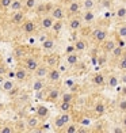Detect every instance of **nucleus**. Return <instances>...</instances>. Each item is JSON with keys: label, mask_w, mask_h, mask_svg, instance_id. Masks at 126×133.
Wrapping results in <instances>:
<instances>
[{"label": "nucleus", "mask_w": 126, "mask_h": 133, "mask_svg": "<svg viewBox=\"0 0 126 133\" xmlns=\"http://www.w3.org/2000/svg\"><path fill=\"white\" fill-rule=\"evenodd\" d=\"M118 69L126 71V52H123L122 56L118 58Z\"/></svg>", "instance_id": "nucleus-36"}, {"label": "nucleus", "mask_w": 126, "mask_h": 133, "mask_svg": "<svg viewBox=\"0 0 126 133\" xmlns=\"http://www.w3.org/2000/svg\"><path fill=\"white\" fill-rule=\"evenodd\" d=\"M95 18H96V16H95L94 10H88V11H84L81 19H83V23H84V25L89 26V25H92V23L95 22Z\"/></svg>", "instance_id": "nucleus-19"}, {"label": "nucleus", "mask_w": 126, "mask_h": 133, "mask_svg": "<svg viewBox=\"0 0 126 133\" xmlns=\"http://www.w3.org/2000/svg\"><path fill=\"white\" fill-rule=\"evenodd\" d=\"M0 126H2V122H0Z\"/></svg>", "instance_id": "nucleus-52"}, {"label": "nucleus", "mask_w": 126, "mask_h": 133, "mask_svg": "<svg viewBox=\"0 0 126 133\" xmlns=\"http://www.w3.org/2000/svg\"><path fill=\"white\" fill-rule=\"evenodd\" d=\"M65 63H67L68 66H76L79 64V53L76 50L67 53V58H65Z\"/></svg>", "instance_id": "nucleus-18"}, {"label": "nucleus", "mask_w": 126, "mask_h": 133, "mask_svg": "<svg viewBox=\"0 0 126 133\" xmlns=\"http://www.w3.org/2000/svg\"><path fill=\"white\" fill-rule=\"evenodd\" d=\"M122 84H125V86H126V74L122 75Z\"/></svg>", "instance_id": "nucleus-48"}, {"label": "nucleus", "mask_w": 126, "mask_h": 133, "mask_svg": "<svg viewBox=\"0 0 126 133\" xmlns=\"http://www.w3.org/2000/svg\"><path fill=\"white\" fill-rule=\"evenodd\" d=\"M29 74H30V72H29L23 65H19V66H18V68L15 69V77H16V80H18V82H20V83L27 80Z\"/></svg>", "instance_id": "nucleus-14"}, {"label": "nucleus", "mask_w": 126, "mask_h": 133, "mask_svg": "<svg viewBox=\"0 0 126 133\" xmlns=\"http://www.w3.org/2000/svg\"><path fill=\"white\" fill-rule=\"evenodd\" d=\"M119 84V77L114 74H110L106 79V86H109L110 88H115Z\"/></svg>", "instance_id": "nucleus-23"}, {"label": "nucleus", "mask_w": 126, "mask_h": 133, "mask_svg": "<svg viewBox=\"0 0 126 133\" xmlns=\"http://www.w3.org/2000/svg\"><path fill=\"white\" fill-rule=\"evenodd\" d=\"M122 53H123V48H121V46H115V48H114V49L111 50V57L114 58V60H118L119 57H121L122 56Z\"/></svg>", "instance_id": "nucleus-34"}, {"label": "nucleus", "mask_w": 126, "mask_h": 133, "mask_svg": "<svg viewBox=\"0 0 126 133\" xmlns=\"http://www.w3.org/2000/svg\"><path fill=\"white\" fill-rule=\"evenodd\" d=\"M41 44H42V49L45 52H52L56 48V39L52 38V37H47L45 41H42Z\"/></svg>", "instance_id": "nucleus-20"}, {"label": "nucleus", "mask_w": 126, "mask_h": 133, "mask_svg": "<svg viewBox=\"0 0 126 133\" xmlns=\"http://www.w3.org/2000/svg\"><path fill=\"white\" fill-rule=\"evenodd\" d=\"M52 7H53V4H52L50 2H45V3H41L39 5H35V8H34V12L37 14L38 16H42V15H47V14H50Z\"/></svg>", "instance_id": "nucleus-11"}, {"label": "nucleus", "mask_w": 126, "mask_h": 133, "mask_svg": "<svg viewBox=\"0 0 126 133\" xmlns=\"http://www.w3.org/2000/svg\"><path fill=\"white\" fill-rule=\"evenodd\" d=\"M3 80H4V75H0V84H2Z\"/></svg>", "instance_id": "nucleus-49"}, {"label": "nucleus", "mask_w": 126, "mask_h": 133, "mask_svg": "<svg viewBox=\"0 0 126 133\" xmlns=\"http://www.w3.org/2000/svg\"><path fill=\"white\" fill-rule=\"evenodd\" d=\"M115 16L118 19H125L126 18V7H118L115 11Z\"/></svg>", "instance_id": "nucleus-40"}, {"label": "nucleus", "mask_w": 126, "mask_h": 133, "mask_svg": "<svg viewBox=\"0 0 126 133\" xmlns=\"http://www.w3.org/2000/svg\"><path fill=\"white\" fill-rule=\"evenodd\" d=\"M71 122V114L69 113H61L54 118V128L56 129H64V126Z\"/></svg>", "instance_id": "nucleus-4"}, {"label": "nucleus", "mask_w": 126, "mask_h": 133, "mask_svg": "<svg viewBox=\"0 0 126 133\" xmlns=\"http://www.w3.org/2000/svg\"><path fill=\"white\" fill-rule=\"evenodd\" d=\"M98 61H99V64H100V65H103V64H104V61H106V58H104V57H99Z\"/></svg>", "instance_id": "nucleus-46"}, {"label": "nucleus", "mask_w": 126, "mask_h": 133, "mask_svg": "<svg viewBox=\"0 0 126 133\" xmlns=\"http://www.w3.org/2000/svg\"><path fill=\"white\" fill-rule=\"evenodd\" d=\"M14 132H16V129L12 122H5L4 125L0 126V133H14Z\"/></svg>", "instance_id": "nucleus-28"}, {"label": "nucleus", "mask_w": 126, "mask_h": 133, "mask_svg": "<svg viewBox=\"0 0 126 133\" xmlns=\"http://www.w3.org/2000/svg\"><path fill=\"white\" fill-rule=\"evenodd\" d=\"M50 15L54 21H60V19H64L67 12H65V8L62 7L61 4H53L52 11H50Z\"/></svg>", "instance_id": "nucleus-9"}, {"label": "nucleus", "mask_w": 126, "mask_h": 133, "mask_svg": "<svg viewBox=\"0 0 126 133\" xmlns=\"http://www.w3.org/2000/svg\"><path fill=\"white\" fill-rule=\"evenodd\" d=\"M62 27H64V21L60 19V21H54V23H53V26H52V30L56 35H58L60 33H61Z\"/></svg>", "instance_id": "nucleus-31"}, {"label": "nucleus", "mask_w": 126, "mask_h": 133, "mask_svg": "<svg viewBox=\"0 0 126 133\" xmlns=\"http://www.w3.org/2000/svg\"><path fill=\"white\" fill-rule=\"evenodd\" d=\"M19 27H20V30H22L23 34L31 35V34H34V33H37V30H38V23L35 22L34 19H25V21H23V23H22Z\"/></svg>", "instance_id": "nucleus-2"}, {"label": "nucleus", "mask_w": 126, "mask_h": 133, "mask_svg": "<svg viewBox=\"0 0 126 133\" xmlns=\"http://www.w3.org/2000/svg\"><path fill=\"white\" fill-rule=\"evenodd\" d=\"M125 41H126V37H125Z\"/></svg>", "instance_id": "nucleus-53"}, {"label": "nucleus", "mask_w": 126, "mask_h": 133, "mask_svg": "<svg viewBox=\"0 0 126 133\" xmlns=\"http://www.w3.org/2000/svg\"><path fill=\"white\" fill-rule=\"evenodd\" d=\"M81 3L79 2V0H75V2H69L67 8H65V12H67V15L69 16H73V15H79L80 11H81Z\"/></svg>", "instance_id": "nucleus-7"}, {"label": "nucleus", "mask_w": 126, "mask_h": 133, "mask_svg": "<svg viewBox=\"0 0 126 133\" xmlns=\"http://www.w3.org/2000/svg\"><path fill=\"white\" fill-rule=\"evenodd\" d=\"M60 99L64 101V102H73L75 101V94H72V92H64V94H61Z\"/></svg>", "instance_id": "nucleus-38"}, {"label": "nucleus", "mask_w": 126, "mask_h": 133, "mask_svg": "<svg viewBox=\"0 0 126 133\" xmlns=\"http://www.w3.org/2000/svg\"><path fill=\"white\" fill-rule=\"evenodd\" d=\"M107 37H109V30L104 29V27L95 29L94 33H92V39L96 42V44H102Z\"/></svg>", "instance_id": "nucleus-8"}, {"label": "nucleus", "mask_w": 126, "mask_h": 133, "mask_svg": "<svg viewBox=\"0 0 126 133\" xmlns=\"http://www.w3.org/2000/svg\"><path fill=\"white\" fill-rule=\"evenodd\" d=\"M95 0H83L81 2V8L84 11H88V10H94L95 8Z\"/></svg>", "instance_id": "nucleus-33"}, {"label": "nucleus", "mask_w": 126, "mask_h": 133, "mask_svg": "<svg viewBox=\"0 0 126 133\" xmlns=\"http://www.w3.org/2000/svg\"><path fill=\"white\" fill-rule=\"evenodd\" d=\"M113 132H114V133H123L125 129H123V128H115V129H113Z\"/></svg>", "instance_id": "nucleus-45"}, {"label": "nucleus", "mask_w": 126, "mask_h": 133, "mask_svg": "<svg viewBox=\"0 0 126 133\" xmlns=\"http://www.w3.org/2000/svg\"><path fill=\"white\" fill-rule=\"evenodd\" d=\"M61 75L62 74L58 71L57 66L56 68H49V72H47V75H46V79L50 83H57V82H60V79H61Z\"/></svg>", "instance_id": "nucleus-13"}, {"label": "nucleus", "mask_w": 126, "mask_h": 133, "mask_svg": "<svg viewBox=\"0 0 126 133\" xmlns=\"http://www.w3.org/2000/svg\"><path fill=\"white\" fill-rule=\"evenodd\" d=\"M68 2H75V0H68Z\"/></svg>", "instance_id": "nucleus-50"}, {"label": "nucleus", "mask_w": 126, "mask_h": 133, "mask_svg": "<svg viewBox=\"0 0 126 133\" xmlns=\"http://www.w3.org/2000/svg\"><path fill=\"white\" fill-rule=\"evenodd\" d=\"M45 2H52V0H45Z\"/></svg>", "instance_id": "nucleus-51"}, {"label": "nucleus", "mask_w": 126, "mask_h": 133, "mask_svg": "<svg viewBox=\"0 0 126 133\" xmlns=\"http://www.w3.org/2000/svg\"><path fill=\"white\" fill-rule=\"evenodd\" d=\"M25 19H26V11L25 10L15 11V12H12L10 16V23L14 26H20Z\"/></svg>", "instance_id": "nucleus-5"}, {"label": "nucleus", "mask_w": 126, "mask_h": 133, "mask_svg": "<svg viewBox=\"0 0 126 133\" xmlns=\"http://www.w3.org/2000/svg\"><path fill=\"white\" fill-rule=\"evenodd\" d=\"M5 74H7V68H5L3 63H0V75H5Z\"/></svg>", "instance_id": "nucleus-44"}, {"label": "nucleus", "mask_w": 126, "mask_h": 133, "mask_svg": "<svg viewBox=\"0 0 126 133\" xmlns=\"http://www.w3.org/2000/svg\"><path fill=\"white\" fill-rule=\"evenodd\" d=\"M53 23H54V19L52 18L50 14L47 15H42V16H38V27L39 29H44V30H50Z\"/></svg>", "instance_id": "nucleus-6"}, {"label": "nucleus", "mask_w": 126, "mask_h": 133, "mask_svg": "<svg viewBox=\"0 0 126 133\" xmlns=\"http://www.w3.org/2000/svg\"><path fill=\"white\" fill-rule=\"evenodd\" d=\"M92 83L98 87H103L106 86V76L103 74H100V72H98V74H95L92 76Z\"/></svg>", "instance_id": "nucleus-22"}, {"label": "nucleus", "mask_w": 126, "mask_h": 133, "mask_svg": "<svg viewBox=\"0 0 126 133\" xmlns=\"http://www.w3.org/2000/svg\"><path fill=\"white\" fill-rule=\"evenodd\" d=\"M47 72H49V66L46 64H39L37 66V69L33 72V75H34V77H38V79H45Z\"/></svg>", "instance_id": "nucleus-17"}, {"label": "nucleus", "mask_w": 126, "mask_h": 133, "mask_svg": "<svg viewBox=\"0 0 126 133\" xmlns=\"http://www.w3.org/2000/svg\"><path fill=\"white\" fill-rule=\"evenodd\" d=\"M73 48H75V50H76L77 53H83V52L87 50L88 44H87V41L84 39V38H79V39H76Z\"/></svg>", "instance_id": "nucleus-21"}, {"label": "nucleus", "mask_w": 126, "mask_h": 133, "mask_svg": "<svg viewBox=\"0 0 126 133\" xmlns=\"http://www.w3.org/2000/svg\"><path fill=\"white\" fill-rule=\"evenodd\" d=\"M23 8H25V0H12L8 10L11 12H15V11H20Z\"/></svg>", "instance_id": "nucleus-24"}, {"label": "nucleus", "mask_w": 126, "mask_h": 133, "mask_svg": "<svg viewBox=\"0 0 126 133\" xmlns=\"http://www.w3.org/2000/svg\"><path fill=\"white\" fill-rule=\"evenodd\" d=\"M61 90H60L58 87H52L49 91H47L45 95V101L50 102V103H56V102L60 99V96H61Z\"/></svg>", "instance_id": "nucleus-10"}, {"label": "nucleus", "mask_w": 126, "mask_h": 133, "mask_svg": "<svg viewBox=\"0 0 126 133\" xmlns=\"http://www.w3.org/2000/svg\"><path fill=\"white\" fill-rule=\"evenodd\" d=\"M117 46V39L114 38H109L107 37L103 42H102V50L104 53H111V50Z\"/></svg>", "instance_id": "nucleus-16"}, {"label": "nucleus", "mask_w": 126, "mask_h": 133, "mask_svg": "<svg viewBox=\"0 0 126 133\" xmlns=\"http://www.w3.org/2000/svg\"><path fill=\"white\" fill-rule=\"evenodd\" d=\"M37 5V0H25V11H31Z\"/></svg>", "instance_id": "nucleus-37"}, {"label": "nucleus", "mask_w": 126, "mask_h": 133, "mask_svg": "<svg viewBox=\"0 0 126 133\" xmlns=\"http://www.w3.org/2000/svg\"><path fill=\"white\" fill-rule=\"evenodd\" d=\"M60 54L54 53V52H50V53H47L44 56V64H46L49 68H56V66L61 63L60 61Z\"/></svg>", "instance_id": "nucleus-3"}, {"label": "nucleus", "mask_w": 126, "mask_h": 133, "mask_svg": "<svg viewBox=\"0 0 126 133\" xmlns=\"http://www.w3.org/2000/svg\"><path fill=\"white\" fill-rule=\"evenodd\" d=\"M39 64H41L39 58L37 56H34V54H27L25 58H22V65L25 66L29 72H34Z\"/></svg>", "instance_id": "nucleus-1"}, {"label": "nucleus", "mask_w": 126, "mask_h": 133, "mask_svg": "<svg viewBox=\"0 0 126 133\" xmlns=\"http://www.w3.org/2000/svg\"><path fill=\"white\" fill-rule=\"evenodd\" d=\"M94 113L96 114V116H103V114L106 113V105H104V102H96L94 106Z\"/></svg>", "instance_id": "nucleus-25"}, {"label": "nucleus", "mask_w": 126, "mask_h": 133, "mask_svg": "<svg viewBox=\"0 0 126 133\" xmlns=\"http://www.w3.org/2000/svg\"><path fill=\"white\" fill-rule=\"evenodd\" d=\"M47 114H49V110L46 109V106H37V110H35V116H38L39 118H46Z\"/></svg>", "instance_id": "nucleus-30"}, {"label": "nucleus", "mask_w": 126, "mask_h": 133, "mask_svg": "<svg viewBox=\"0 0 126 133\" xmlns=\"http://www.w3.org/2000/svg\"><path fill=\"white\" fill-rule=\"evenodd\" d=\"M72 106H73V102H64V101H61L60 105H58V109H60L61 113H69L72 110Z\"/></svg>", "instance_id": "nucleus-29"}, {"label": "nucleus", "mask_w": 126, "mask_h": 133, "mask_svg": "<svg viewBox=\"0 0 126 133\" xmlns=\"http://www.w3.org/2000/svg\"><path fill=\"white\" fill-rule=\"evenodd\" d=\"M117 106H118V110L121 113H126V99H121Z\"/></svg>", "instance_id": "nucleus-42"}, {"label": "nucleus", "mask_w": 126, "mask_h": 133, "mask_svg": "<svg viewBox=\"0 0 126 133\" xmlns=\"http://www.w3.org/2000/svg\"><path fill=\"white\" fill-rule=\"evenodd\" d=\"M15 88V83L12 80H10V79H4L2 82V90L4 92H10L11 90H14Z\"/></svg>", "instance_id": "nucleus-26"}, {"label": "nucleus", "mask_w": 126, "mask_h": 133, "mask_svg": "<svg viewBox=\"0 0 126 133\" xmlns=\"http://www.w3.org/2000/svg\"><path fill=\"white\" fill-rule=\"evenodd\" d=\"M14 54L16 58H25L27 54H26V48L25 46H16L14 49Z\"/></svg>", "instance_id": "nucleus-32"}, {"label": "nucleus", "mask_w": 126, "mask_h": 133, "mask_svg": "<svg viewBox=\"0 0 126 133\" xmlns=\"http://www.w3.org/2000/svg\"><path fill=\"white\" fill-rule=\"evenodd\" d=\"M117 45H118V46H121V48H125V46H126V41H125V38H119V37H118Z\"/></svg>", "instance_id": "nucleus-43"}, {"label": "nucleus", "mask_w": 126, "mask_h": 133, "mask_svg": "<svg viewBox=\"0 0 126 133\" xmlns=\"http://www.w3.org/2000/svg\"><path fill=\"white\" fill-rule=\"evenodd\" d=\"M117 37H119V38H125L126 37V23L117 27Z\"/></svg>", "instance_id": "nucleus-39"}, {"label": "nucleus", "mask_w": 126, "mask_h": 133, "mask_svg": "<svg viewBox=\"0 0 126 133\" xmlns=\"http://www.w3.org/2000/svg\"><path fill=\"white\" fill-rule=\"evenodd\" d=\"M81 26H83L81 16L73 15V16L69 18V21H68V27H69V30H72V31H77V30L81 29Z\"/></svg>", "instance_id": "nucleus-12"}, {"label": "nucleus", "mask_w": 126, "mask_h": 133, "mask_svg": "<svg viewBox=\"0 0 126 133\" xmlns=\"http://www.w3.org/2000/svg\"><path fill=\"white\" fill-rule=\"evenodd\" d=\"M122 126H123V128H126V114L122 117Z\"/></svg>", "instance_id": "nucleus-47"}, {"label": "nucleus", "mask_w": 126, "mask_h": 133, "mask_svg": "<svg viewBox=\"0 0 126 133\" xmlns=\"http://www.w3.org/2000/svg\"><path fill=\"white\" fill-rule=\"evenodd\" d=\"M25 124H26V128H29L30 130H34V129H37L39 124H41V121H39V117L38 116H29L25 121Z\"/></svg>", "instance_id": "nucleus-15"}, {"label": "nucleus", "mask_w": 126, "mask_h": 133, "mask_svg": "<svg viewBox=\"0 0 126 133\" xmlns=\"http://www.w3.org/2000/svg\"><path fill=\"white\" fill-rule=\"evenodd\" d=\"M45 86H46V84H45L44 79H38V77H35V80L33 83V91L38 92V91H41V90H44Z\"/></svg>", "instance_id": "nucleus-27"}, {"label": "nucleus", "mask_w": 126, "mask_h": 133, "mask_svg": "<svg viewBox=\"0 0 126 133\" xmlns=\"http://www.w3.org/2000/svg\"><path fill=\"white\" fill-rule=\"evenodd\" d=\"M11 3H12V0H0V8L3 11H8Z\"/></svg>", "instance_id": "nucleus-41"}, {"label": "nucleus", "mask_w": 126, "mask_h": 133, "mask_svg": "<svg viewBox=\"0 0 126 133\" xmlns=\"http://www.w3.org/2000/svg\"><path fill=\"white\" fill-rule=\"evenodd\" d=\"M77 129H79V125L77 124H67L64 126V132L65 133H77Z\"/></svg>", "instance_id": "nucleus-35"}]
</instances>
